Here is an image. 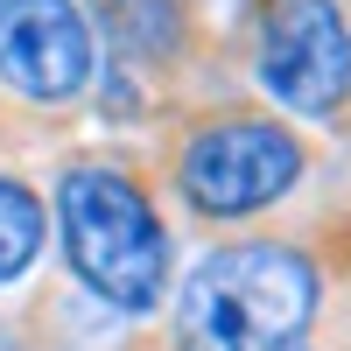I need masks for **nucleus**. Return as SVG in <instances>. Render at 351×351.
I'll return each instance as SVG.
<instances>
[{"label":"nucleus","instance_id":"obj_4","mask_svg":"<svg viewBox=\"0 0 351 351\" xmlns=\"http://www.w3.org/2000/svg\"><path fill=\"white\" fill-rule=\"evenodd\" d=\"M302 169V148L267 120H225L190 141L183 155V190L197 211L211 218H246L260 204H274Z\"/></svg>","mask_w":351,"mask_h":351},{"label":"nucleus","instance_id":"obj_2","mask_svg":"<svg viewBox=\"0 0 351 351\" xmlns=\"http://www.w3.org/2000/svg\"><path fill=\"white\" fill-rule=\"evenodd\" d=\"M56 218H64V253L77 281L106 295L112 309H148L169 281V239L127 176L112 169H71L56 190Z\"/></svg>","mask_w":351,"mask_h":351},{"label":"nucleus","instance_id":"obj_3","mask_svg":"<svg viewBox=\"0 0 351 351\" xmlns=\"http://www.w3.org/2000/svg\"><path fill=\"white\" fill-rule=\"evenodd\" d=\"M260 77L295 112H330L351 92V36L330 0H267L260 8Z\"/></svg>","mask_w":351,"mask_h":351},{"label":"nucleus","instance_id":"obj_6","mask_svg":"<svg viewBox=\"0 0 351 351\" xmlns=\"http://www.w3.org/2000/svg\"><path fill=\"white\" fill-rule=\"evenodd\" d=\"M106 21L127 49H148V56H162L183 36V8L176 0H106Z\"/></svg>","mask_w":351,"mask_h":351},{"label":"nucleus","instance_id":"obj_1","mask_svg":"<svg viewBox=\"0 0 351 351\" xmlns=\"http://www.w3.org/2000/svg\"><path fill=\"white\" fill-rule=\"evenodd\" d=\"M316 267L288 246H225L183 288V351H309Z\"/></svg>","mask_w":351,"mask_h":351},{"label":"nucleus","instance_id":"obj_5","mask_svg":"<svg viewBox=\"0 0 351 351\" xmlns=\"http://www.w3.org/2000/svg\"><path fill=\"white\" fill-rule=\"evenodd\" d=\"M0 77L28 99H77L92 84V28L71 0H0Z\"/></svg>","mask_w":351,"mask_h":351},{"label":"nucleus","instance_id":"obj_7","mask_svg":"<svg viewBox=\"0 0 351 351\" xmlns=\"http://www.w3.org/2000/svg\"><path fill=\"white\" fill-rule=\"evenodd\" d=\"M43 246V204L21 183H0V281H14Z\"/></svg>","mask_w":351,"mask_h":351}]
</instances>
